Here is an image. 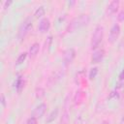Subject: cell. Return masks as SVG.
Segmentation results:
<instances>
[{"label": "cell", "mask_w": 124, "mask_h": 124, "mask_svg": "<svg viewBox=\"0 0 124 124\" xmlns=\"http://www.w3.org/2000/svg\"><path fill=\"white\" fill-rule=\"evenodd\" d=\"M90 22V16L87 14H81L78 16L73 18L70 23L67 26V32L72 33L75 32L78 29H80L86 25H88V23Z\"/></svg>", "instance_id": "cell-1"}, {"label": "cell", "mask_w": 124, "mask_h": 124, "mask_svg": "<svg viewBox=\"0 0 124 124\" xmlns=\"http://www.w3.org/2000/svg\"><path fill=\"white\" fill-rule=\"evenodd\" d=\"M103 38H104V27L102 25H97L94 28V31L91 36V42H90L91 49H96L102 43Z\"/></svg>", "instance_id": "cell-2"}, {"label": "cell", "mask_w": 124, "mask_h": 124, "mask_svg": "<svg viewBox=\"0 0 124 124\" xmlns=\"http://www.w3.org/2000/svg\"><path fill=\"white\" fill-rule=\"evenodd\" d=\"M31 27H32V18L30 16H28L19 25L18 31H17V38L19 40L24 39V37L27 35V33L29 32V30H30Z\"/></svg>", "instance_id": "cell-3"}, {"label": "cell", "mask_w": 124, "mask_h": 124, "mask_svg": "<svg viewBox=\"0 0 124 124\" xmlns=\"http://www.w3.org/2000/svg\"><path fill=\"white\" fill-rule=\"evenodd\" d=\"M120 31H121L120 25H119V24H117V23H114V24L111 26L110 30H109L108 39V43H110V44L115 43V42L117 41V39H118L119 35H120Z\"/></svg>", "instance_id": "cell-4"}, {"label": "cell", "mask_w": 124, "mask_h": 124, "mask_svg": "<svg viewBox=\"0 0 124 124\" xmlns=\"http://www.w3.org/2000/svg\"><path fill=\"white\" fill-rule=\"evenodd\" d=\"M76 57V50L72 47H69L63 52V63L65 66H69Z\"/></svg>", "instance_id": "cell-5"}, {"label": "cell", "mask_w": 124, "mask_h": 124, "mask_svg": "<svg viewBox=\"0 0 124 124\" xmlns=\"http://www.w3.org/2000/svg\"><path fill=\"white\" fill-rule=\"evenodd\" d=\"M119 1L118 0H113V1H110L108 3V5L107 6L106 8V15L107 16H111L113 14H115L119 8Z\"/></svg>", "instance_id": "cell-6"}, {"label": "cell", "mask_w": 124, "mask_h": 124, "mask_svg": "<svg viewBox=\"0 0 124 124\" xmlns=\"http://www.w3.org/2000/svg\"><path fill=\"white\" fill-rule=\"evenodd\" d=\"M105 57V50L104 49H96L92 56H91V63L92 64H97L99 62H101Z\"/></svg>", "instance_id": "cell-7"}, {"label": "cell", "mask_w": 124, "mask_h": 124, "mask_svg": "<svg viewBox=\"0 0 124 124\" xmlns=\"http://www.w3.org/2000/svg\"><path fill=\"white\" fill-rule=\"evenodd\" d=\"M46 108H47V106H46L45 103H41L40 105H38V106L35 108V109H34V111H33V116H35L36 118L42 117V116L46 113Z\"/></svg>", "instance_id": "cell-8"}, {"label": "cell", "mask_w": 124, "mask_h": 124, "mask_svg": "<svg viewBox=\"0 0 124 124\" xmlns=\"http://www.w3.org/2000/svg\"><path fill=\"white\" fill-rule=\"evenodd\" d=\"M50 28V21L47 17H44L40 20L39 25H38V30L41 33H46V31H48Z\"/></svg>", "instance_id": "cell-9"}, {"label": "cell", "mask_w": 124, "mask_h": 124, "mask_svg": "<svg viewBox=\"0 0 124 124\" xmlns=\"http://www.w3.org/2000/svg\"><path fill=\"white\" fill-rule=\"evenodd\" d=\"M24 84H25L24 78L22 76H18L16 79V82H15V87H16V90L17 93H21V91L24 88Z\"/></svg>", "instance_id": "cell-10"}, {"label": "cell", "mask_w": 124, "mask_h": 124, "mask_svg": "<svg viewBox=\"0 0 124 124\" xmlns=\"http://www.w3.org/2000/svg\"><path fill=\"white\" fill-rule=\"evenodd\" d=\"M39 50H40V45H39V43H34V44L30 46L28 54H29V56L32 57V58H33V57H36L37 54L39 53Z\"/></svg>", "instance_id": "cell-11"}, {"label": "cell", "mask_w": 124, "mask_h": 124, "mask_svg": "<svg viewBox=\"0 0 124 124\" xmlns=\"http://www.w3.org/2000/svg\"><path fill=\"white\" fill-rule=\"evenodd\" d=\"M68 123H69V112H68V107H67V105H65V110H64L58 124H68Z\"/></svg>", "instance_id": "cell-12"}, {"label": "cell", "mask_w": 124, "mask_h": 124, "mask_svg": "<svg viewBox=\"0 0 124 124\" xmlns=\"http://www.w3.org/2000/svg\"><path fill=\"white\" fill-rule=\"evenodd\" d=\"M58 115V109L57 108H55V109H53L50 113H49V115L47 116V118H46V123H50V122H52L55 118H56V116Z\"/></svg>", "instance_id": "cell-13"}, {"label": "cell", "mask_w": 124, "mask_h": 124, "mask_svg": "<svg viewBox=\"0 0 124 124\" xmlns=\"http://www.w3.org/2000/svg\"><path fill=\"white\" fill-rule=\"evenodd\" d=\"M27 52H22V53H20L19 55H18V57H17V59H16V66H18V65H21L24 61H25V59H26V57H27Z\"/></svg>", "instance_id": "cell-14"}, {"label": "cell", "mask_w": 124, "mask_h": 124, "mask_svg": "<svg viewBox=\"0 0 124 124\" xmlns=\"http://www.w3.org/2000/svg\"><path fill=\"white\" fill-rule=\"evenodd\" d=\"M45 13H46V10H45L44 6H40V7L35 11L34 16H35L37 18H39V17H42L43 16H45Z\"/></svg>", "instance_id": "cell-15"}, {"label": "cell", "mask_w": 124, "mask_h": 124, "mask_svg": "<svg viewBox=\"0 0 124 124\" xmlns=\"http://www.w3.org/2000/svg\"><path fill=\"white\" fill-rule=\"evenodd\" d=\"M97 74H98V68H97V67L92 68V69L90 70V72H89V78H90V79L95 78L96 76H97Z\"/></svg>", "instance_id": "cell-16"}, {"label": "cell", "mask_w": 124, "mask_h": 124, "mask_svg": "<svg viewBox=\"0 0 124 124\" xmlns=\"http://www.w3.org/2000/svg\"><path fill=\"white\" fill-rule=\"evenodd\" d=\"M118 86H122V84H124V69L122 70V72L119 74V77H118Z\"/></svg>", "instance_id": "cell-17"}, {"label": "cell", "mask_w": 124, "mask_h": 124, "mask_svg": "<svg viewBox=\"0 0 124 124\" xmlns=\"http://www.w3.org/2000/svg\"><path fill=\"white\" fill-rule=\"evenodd\" d=\"M44 94H45V91H44L43 88H37V89H36V96H37V98L43 97Z\"/></svg>", "instance_id": "cell-18"}, {"label": "cell", "mask_w": 124, "mask_h": 124, "mask_svg": "<svg viewBox=\"0 0 124 124\" xmlns=\"http://www.w3.org/2000/svg\"><path fill=\"white\" fill-rule=\"evenodd\" d=\"M117 19L119 21H124V6L122 8V10L118 13V16H117Z\"/></svg>", "instance_id": "cell-19"}, {"label": "cell", "mask_w": 124, "mask_h": 124, "mask_svg": "<svg viewBox=\"0 0 124 124\" xmlns=\"http://www.w3.org/2000/svg\"><path fill=\"white\" fill-rule=\"evenodd\" d=\"M26 124H37V118L35 117V116H31V117H29L28 118V120H27V122H26Z\"/></svg>", "instance_id": "cell-20"}, {"label": "cell", "mask_w": 124, "mask_h": 124, "mask_svg": "<svg viewBox=\"0 0 124 124\" xmlns=\"http://www.w3.org/2000/svg\"><path fill=\"white\" fill-rule=\"evenodd\" d=\"M1 104H2V106H3L4 108L6 107V99H5L4 94H1Z\"/></svg>", "instance_id": "cell-21"}, {"label": "cell", "mask_w": 124, "mask_h": 124, "mask_svg": "<svg viewBox=\"0 0 124 124\" xmlns=\"http://www.w3.org/2000/svg\"><path fill=\"white\" fill-rule=\"evenodd\" d=\"M12 4V1H6V2H4V5H3V8H4V10H6L7 8H9V6Z\"/></svg>", "instance_id": "cell-22"}, {"label": "cell", "mask_w": 124, "mask_h": 124, "mask_svg": "<svg viewBox=\"0 0 124 124\" xmlns=\"http://www.w3.org/2000/svg\"><path fill=\"white\" fill-rule=\"evenodd\" d=\"M100 124H109V122H108V120H103V121H102Z\"/></svg>", "instance_id": "cell-23"}, {"label": "cell", "mask_w": 124, "mask_h": 124, "mask_svg": "<svg viewBox=\"0 0 124 124\" xmlns=\"http://www.w3.org/2000/svg\"><path fill=\"white\" fill-rule=\"evenodd\" d=\"M75 124H80V120L78 119V123H77V122H75Z\"/></svg>", "instance_id": "cell-24"}, {"label": "cell", "mask_w": 124, "mask_h": 124, "mask_svg": "<svg viewBox=\"0 0 124 124\" xmlns=\"http://www.w3.org/2000/svg\"><path fill=\"white\" fill-rule=\"evenodd\" d=\"M122 123L124 124V114H123V116H122Z\"/></svg>", "instance_id": "cell-25"}]
</instances>
